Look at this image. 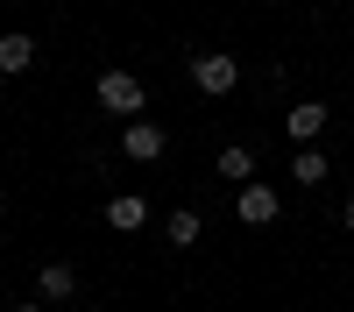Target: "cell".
I'll return each instance as SVG.
<instances>
[{
  "instance_id": "obj_1",
  "label": "cell",
  "mask_w": 354,
  "mask_h": 312,
  "mask_svg": "<svg viewBox=\"0 0 354 312\" xmlns=\"http://www.w3.org/2000/svg\"><path fill=\"white\" fill-rule=\"evenodd\" d=\"M100 107H106V113H128V121H142L149 85H142L135 71H100Z\"/></svg>"
},
{
  "instance_id": "obj_2",
  "label": "cell",
  "mask_w": 354,
  "mask_h": 312,
  "mask_svg": "<svg viewBox=\"0 0 354 312\" xmlns=\"http://www.w3.org/2000/svg\"><path fill=\"white\" fill-rule=\"evenodd\" d=\"M192 85H198L205 100H227L234 85H241V64H234L227 50H205V57H192Z\"/></svg>"
},
{
  "instance_id": "obj_3",
  "label": "cell",
  "mask_w": 354,
  "mask_h": 312,
  "mask_svg": "<svg viewBox=\"0 0 354 312\" xmlns=\"http://www.w3.org/2000/svg\"><path fill=\"white\" fill-rule=\"evenodd\" d=\"M234 220H241V227H277L283 220V192H270V185H241V192H234Z\"/></svg>"
},
{
  "instance_id": "obj_4",
  "label": "cell",
  "mask_w": 354,
  "mask_h": 312,
  "mask_svg": "<svg viewBox=\"0 0 354 312\" xmlns=\"http://www.w3.org/2000/svg\"><path fill=\"white\" fill-rule=\"evenodd\" d=\"M106 227L113 235H142L149 227V192H113L106 199Z\"/></svg>"
},
{
  "instance_id": "obj_5",
  "label": "cell",
  "mask_w": 354,
  "mask_h": 312,
  "mask_svg": "<svg viewBox=\"0 0 354 312\" xmlns=\"http://www.w3.org/2000/svg\"><path fill=\"white\" fill-rule=\"evenodd\" d=\"M163 149H170V135H163L156 121H128V128H121V156H135V163H156Z\"/></svg>"
},
{
  "instance_id": "obj_6",
  "label": "cell",
  "mask_w": 354,
  "mask_h": 312,
  "mask_svg": "<svg viewBox=\"0 0 354 312\" xmlns=\"http://www.w3.org/2000/svg\"><path fill=\"white\" fill-rule=\"evenodd\" d=\"M319 128H326V100H298V107L283 113V135L298 142V149H312V135H319Z\"/></svg>"
},
{
  "instance_id": "obj_7",
  "label": "cell",
  "mask_w": 354,
  "mask_h": 312,
  "mask_svg": "<svg viewBox=\"0 0 354 312\" xmlns=\"http://www.w3.org/2000/svg\"><path fill=\"white\" fill-rule=\"evenodd\" d=\"M28 64H36V36H28V28H8V36H0V78H21Z\"/></svg>"
},
{
  "instance_id": "obj_8",
  "label": "cell",
  "mask_w": 354,
  "mask_h": 312,
  "mask_svg": "<svg viewBox=\"0 0 354 312\" xmlns=\"http://www.w3.org/2000/svg\"><path fill=\"white\" fill-rule=\"evenodd\" d=\"M213 163H220V178H227V185H255V149H248V142H227Z\"/></svg>"
},
{
  "instance_id": "obj_9",
  "label": "cell",
  "mask_w": 354,
  "mask_h": 312,
  "mask_svg": "<svg viewBox=\"0 0 354 312\" xmlns=\"http://www.w3.org/2000/svg\"><path fill=\"white\" fill-rule=\"evenodd\" d=\"M290 178H298L305 192H312V185H326V178H333V163H326V149H298V156H290Z\"/></svg>"
},
{
  "instance_id": "obj_10",
  "label": "cell",
  "mask_w": 354,
  "mask_h": 312,
  "mask_svg": "<svg viewBox=\"0 0 354 312\" xmlns=\"http://www.w3.org/2000/svg\"><path fill=\"white\" fill-rule=\"evenodd\" d=\"M163 235H170V248H198V235H205V220H198L192 206H177V213L163 220Z\"/></svg>"
},
{
  "instance_id": "obj_11",
  "label": "cell",
  "mask_w": 354,
  "mask_h": 312,
  "mask_svg": "<svg viewBox=\"0 0 354 312\" xmlns=\"http://www.w3.org/2000/svg\"><path fill=\"white\" fill-rule=\"evenodd\" d=\"M36 291H43L50 305H64V298L78 291V277H71V263H43V277H36Z\"/></svg>"
},
{
  "instance_id": "obj_12",
  "label": "cell",
  "mask_w": 354,
  "mask_h": 312,
  "mask_svg": "<svg viewBox=\"0 0 354 312\" xmlns=\"http://www.w3.org/2000/svg\"><path fill=\"white\" fill-rule=\"evenodd\" d=\"M340 227H347V235H354V192L340 199Z\"/></svg>"
},
{
  "instance_id": "obj_13",
  "label": "cell",
  "mask_w": 354,
  "mask_h": 312,
  "mask_svg": "<svg viewBox=\"0 0 354 312\" xmlns=\"http://www.w3.org/2000/svg\"><path fill=\"white\" fill-rule=\"evenodd\" d=\"M15 312H43V305H15Z\"/></svg>"
}]
</instances>
